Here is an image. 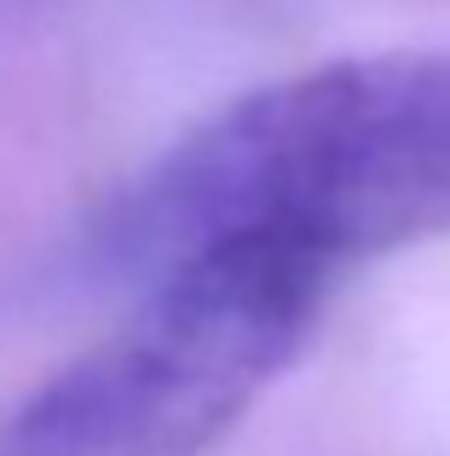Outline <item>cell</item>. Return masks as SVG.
<instances>
[{
	"label": "cell",
	"instance_id": "6da1fadb",
	"mask_svg": "<svg viewBox=\"0 0 450 456\" xmlns=\"http://www.w3.org/2000/svg\"><path fill=\"white\" fill-rule=\"evenodd\" d=\"M450 232V53L335 58L231 99L168 145L110 214V255L162 272L214 248L317 266Z\"/></svg>",
	"mask_w": 450,
	"mask_h": 456
},
{
	"label": "cell",
	"instance_id": "7a4b0ae2",
	"mask_svg": "<svg viewBox=\"0 0 450 456\" xmlns=\"http://www.w3.org/2000/svg\"><path fill=\"white\" fill-rule=\"evenodd\" d=\"M335 272L289 248H214L0 422V456H203L294 364Z\"/></svg>",
	"mask_w": 450,
	"mask_h": 456
}]
</instances>
